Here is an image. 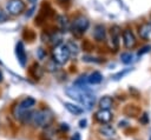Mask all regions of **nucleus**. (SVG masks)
Returning <instances> with one entry per match:
<instances>
[{
	"label": "nucleus",
	"instance_id": "1",
	"mask_svg": "<svg viewBox=\"0 0 151 140\" xmlns=\"http://www.w3.org/2000/svg\"><path fill=\"white\" fill-rule=\"evenodd\" d=\"M53 120L52 113L48 109H40L37 112H33L31 122L34 127H48Z\"/></svg>",
	"mask_w": 151,
	"mask_h": 140
},
{
	"label": "nucleus",
	"instance_id": "2",
	"mask_svg": "<svg viewBox=\"0 0 151 140\" xmlns=\"http://www.w3.org/2000/svg\"><path fill=\"white\" fill-rule=\"evenodd\" d=\"M71 54H70V51L67 48L66 45L64 44H60L59 46L54 47L53 48V52H52V60L55 61V64L58 65H64L68 61Z\"/></svg>",
	"mask_w": 151,
	"mask_h": 140
},
{
	"label": "nucleus",
	"instance_id": "3",
	"mask_svg": "<svg viewBox=\"0 0 151 140\" xmlns=\"http://www.w3.org/2000/svg\"><path fill=\"white\" fill-rule=\"evenodd\" d=\"M88 26H90L88 19L86 16H84V15H79V16H77L73 20L72 26H71V29H72L73 34L79 38V36H81V34H84L86 32V29L88 28Z\"/></svg>",
	"mask_w": 151,
	"mask_h": 140
},
{
	"label": "nucleus",
	"instance_id": "4",
	"mask_svg": "<svg viewBox=\"0 0 151 140\" xmlns=\"http://www.w3.org/2000/svg\"><path fill=\"white\" fill-rule=\"evenodd\" d=\"M34 105H35V99L32 98V96H27V98L22 99L18 105H15V106L13 107L12 113H13V115H14L17 119H19L20 115H21L24 112L29 111Z\"/></svg>",
	"mask_w": 151,
	"mask_h": 140
},
{
	"label": "nucleus",
	"instance_id": "5",
	"mask_svg": "<svg viewBox=\"0 0 151 140\" xmlns=\"http://www.w3.org/2000/svg\"><path fill=\"white\" fill-rule=\"evenodd\" d=\"M78 102L84 107V109H91L94 106L96 96L93 94H91L87 89H81V93H80Z\"/></svg>",
	"mask_w": 151,
	"mask_h": 140
},
{
	"label": "nucleus",
	"instance_id": "6",
	"mask_svg": "<svg viewBox=\"0 0 151 140\" xmlns=\"http://www.w3.org/2000/svg\"><path fill=\"white\" fill-rule=\"evenodd\" d=\"M6 11L11 15H19L25 11V2L22 0H8Z\"/></svg>",
	"mask_w": 151,
	"mask_h": 140
},
{
	"label": "nucleus",
	"instance_id": "7",
	"mask_svg": "<svg viewBox=\"0 0 151 140\" xmlns=\"http://www.w3.org/2000/svg\"><path fill=\"white\" fill-rule=\"evenodd\" d=\"M94 119H96L99 124L105 125V124H109V122L113 119V115H112V113L110 112V109H99V111L96 112Z\"/></svg>",
	"mask_w": 151,
	"mask_h": 140
},
{
	"label": "nucleus",
	"instance_id": "8",
	"mask_svg": "<svg viewBox=\"0 0 151 140\" xmlns=\"http://www.w3.org/2000/svg\"><path fill=\"white\" fill-rule=\"evenodd\" d=\"M123 41H124L125 47H127V48L134 47V45H136L137 41H136V38H134V35H133V33H132L131 29L126 28V29L123 31Z\"/></svg>",
	"mask_w": 151,
	"mask_h": 140
},
{
	"label": "nucleus",
	"instance_id": "9",
	"mask_svg": "<svg viewBox=\"0 0 151 140\" xmlns=\"http://www.w3.org/2000/svg\"><path fill=\"white\" fill-rule=\"evenodd\" d=\"M110 33H111V44H112V47L114 51L118 49V46H119V38H120V28L119 26L114 25L111 27L110 29Z\"/></svg>",
	"mask_w": 151,
	"mask_h": 140
},
{
	"label": "nucleus",
	"instance_id": "10",
	"mask_svg": "<svg viewBox=\"0 0 151 140\" xmlns=\"http://www.w3.org/2000/svg\"><path fill=\"white\" fill-rule=\"evenodd\" d=\"M15 54H17V58H18V61L19 64L24 67L26 65V60H27V56H26V52H25V47H24V44L21 41H19L15 46Z\"/></svg>",
	"mask_w": 151,
	"mask_h": 140
},
{
	"label": "nucleus",
	"instance_id": "11",
	"mask_svg": "<svg viewBox=\"0 0 151 140\" xmlns=\"http://www.w3.org/2000/svg\"><path fill=\"white\" fill-rule=\"evenodd\" d=\"M28 72H29L31 76H32L33 79H35V80H39V79L42 76V74H44L42 67H41L39 64H37V62H33V64L29 66Z\"/></svg>",
	"mask_w": 151,
	"mask_h": 140
},
{
	"label": "nucleus",
	"instance_id": "12",
	"mask_svg": "<svg viewBox=\"0 0 151 140\" xmlns=\"http://www.w3.org/2000/svg\"><path fill=\"white\" fill-rule=\"evenodd\" d=\"M98 133L101 136L107 138V139H111V138H114L116 136V129L112 126H110V125H104V126L99 127Z\"/></svg>",
	"mask_w": 151,
	"mask_h": 140
},
{
	"label": "nucleus",
	"instance_id": "13",
	"mask_svg": "<svg viewBox=\"0 0 151 140\" xmlns=\"http://www.w3.org/2000/svg\"><path fill=\"white\" fill-rule=\"evenodd\" d=\"M138 33H139V36L142 39H145V40H151V25L145 22L143 24L139 29H138Z\"/></svg>",
	"mask_w": 151,
	"mask_h": 140
},
{
	"label": "nucleus",
	"instance_id": "14",
	"mask_svg": "<svg viewBox=\"0 0 151 140\" xmlns=\"http://www.w3.org/2000/svg\"><path fill=\"white\" fill-rule=\"evenodd\" d=\"M93 38L97 41H104L106 38V31L103 25H97L93 31Z\"/></svg>",
	"mask_w": 151,
	"mask_h": 140
},
{
	"label": "nucleus",
	"instance_id": "15",
	"mask_svg": "<svg viewBox=\"0 0 151 140\" xmlns=\"http://www.w3.org/2000/svg\"><path fill=\"white\" fill-rule=\"evenodd\" d=\"M64 106H65V108H66L71 114H73V115H80V114H83V112H84V108H81V107L78 106V105L71 104V102H65Z\"/></svg>",
	"mask_w": 151,
	"mask_h": 140
},
{
	"label": "nucleus",
	"instance_id": "16",
	"mask_svg": "<svg viewBox=\"0 0 151 140\" xmlns=\"http://www.w3.org/2000/svg\"><path fill=\"white\" fill-rule=\"evenodd\" d=\"M112 106H113V99L111 96H109V95H105L99 100L100 109H110Z\"/></svg>",
	"mask_w": 151,
	"mask_h": 140
},
{
	"label": "nucleus",
	"instance_id": "17",
	"mask_svg": "<svg viewBox=\"0 0 151 140\" xmlns=\"http://www.w3.org/2000/svg\"><path fill=\"white\" fill-rule=\"evenodd\" d=\"M101 80H103V75H101L100 72H98V71H94L93 73H91V74L87 76V82H88V84H92V85L99 84V82H101Z\"/></svg>",
	"mask_w": 151,
	"mask_h": 140
},
{
	"label": "nucleus",
	"instance_id": "18",
	"mask_svg": "<svg viewBox=\"0 0 151 140\" xmlns=\"http://www.w3.org/2000/svg\"><path fill=\"white\" fill-rule=\"evenodd\" d=\"M32 115H33V112H31V111L24 112V113L20 115L19 120H20V122H21V124L27 125L28 122H31V120H32Z\"/></svg>",
	"mask_w": 151,
	"mask_h": 140
},
{
	"label": "nucleus",
	"instance_id": "19",
	"mask_svg": "<svg viewBox=\"0 0 151 140\" xmlns=\"http://www.w3.org/2000/svg\"><path fill=\"white\" fill-rule=\"evenodd\" d=\"M57 20H58V26H59V28H60L61 31H65V29L67 28V26H68L67 18L64 16V15H59V16L57 18Z\"/></svg>",
	"mask_w": 151,
	"mask_h": 140
},
{
	"label": "nucleus",
	"instance_id": "20",
	"mask_svg": "<svg viewBox=\"0 0 151 140\" xmlns=\"http://www.w3.org/2000/svg\"><path fill=\"white\" fill-rule=\"evenodd\" d=\"M22 36H24L25 39H27L29 42H32V41L34 40V38H35V34H34V32H33L32 29L26 28V29L24 31V33H22Z\"/></svg>",
	"mask_w": 151,
	"mask_h": 140
},
{
	"label": "nucleus",
	"instance_id": "21",
	"mask_svg": "<svg viewBox=\"0 0 151 140\" xmlns=\"http://www.w3.org/2000/svg\"><path fill=\"white\" fill-rule=\"evenodd\" d=\"M45 68H46V71H48V72H55V71L58 69V64H55V61L51 59V60L47 61Z\"/></svg>",
	"mask_w": 151,
	"mask_h": 140
},
{
	"label": "nucleus",
	"instance_id": "22",
	"mask_svg": "<svg viewBox=\"0 0 151 140\" xmlns=\"http://www.w3.org/2000/svg\"><path fill=\"white\" fill-rule=\"evenodd\" d=\"M66 46H67V48H68V51H70V54H77L78 53V46L73 42V41H68V42H66L65 44Z\"/></svg>",
	"mask_w": 151,
	"mask_h": 140
},
{
	"label": "nucleus",
	"instance_id": "23",
	"mask_svg": "<svg viewBox=\"0 0 151 140\" xmlns=\"http://www.w3.org/2000/svg\"><path fill=\"white\" fill-rule=\"evenodd\" d=\"M120 60H122V62L123 64H130L131 61H132V54L131 53H129V52H125V53H122V55H120Z\"/></svg>",
	"mask_w": 151,
	"mask_h": 140
},
{
	"label": "nucleus",
	"instance_id": "24",
	"mask_svg": "<svg viewBox=\"0 0 151 140\" xmlns=\"http://www.w3.org/2000/svg\"><path fill=\"white\" fill-rule=\"evenodd\" d=\"M130 71H131V68H127V69H124V71H122V72L114 74V75H113V80H119L120 78H123V76H124L126 73H129Z\"/></svg>",
	"mask_w": 151,
	"mask_h": 140
},
{
	"label": "nucleus",
	"instance_id": "25",
	"mask_svg": "<svg viewBox=\"0 0 151 140\" xmlns=\"http://www.w3.org/2000/svg\"><path fill=\"white\" fill-rule=\"evenodd\" d=\"M37 56H38V59H40V60H44L45 58H46V52H45V49L44 48H38L37 49Z\"/></svg>",
	"mask_w": 151,
	"mask_h": 140
},
{
	"label": "nucleus",
	"instance_id": "26",
	"mask_svg": "<svg viewBox=\"0 0 151 140\" xmlns=\"http://www.w3.org/2000/svg\"><path fill=\"white\" fill-rule=\"evenodd\" d=\"M83 48H84L85 51H91V49H92L91 42H90L88 40H84V42H83Z\"/></svg>",
	"mask_w": 151,
	"mask_h": 140
},
{
	"label": "nucleus",
	"instance_id": "27",
	"mask_svg": "<svg viewBox=\"0 0 151 140\" xmlns=\"http://www.w3.org/2000/svg\"><path fill=\"white\" fill-rule=\"evenodd\" d=\"M150 49H151V46H145V47H143V48H142V49H140V51L138 52V55L140 56V55H143L144 53H146V52H149Z\"/></svg>",
	"mask_w": 151,
	"mask_h": 140
},
{
	"label": "nucleus",
	"instance_id": "28",
	"mask_svg": "<svg viewBox=\"0 0 151 140\" xmlns=\"http://www.w3.org/2000/svg\"><path fill=\"white\" fill-rule=\"evenodd\" d=\"M86 124H87L86 119H81V120L79 121V127H80V128H85V127H86Z\"/></svg>",
	"mask_w": 151,
	"mask_h": 140
},
{
	"label": "nucleus",
	"instance_id": "29",
	"mask_svg": "<svg viewBox=\"0 0 151 140\" xmlns=\"http://www.w3.org/2000/svg\"><path fill=\"white\" fill-rule=\"evenodd\" d=\"M60 128H61L63 132H67V131L70 129V127H68L67 124H60Z\"/></svg>",
	"mask_w": 151,
	"mask_h": 140
},
{
	"label": "nucleus",
	"instance_id": "30",
	"mask_svg": "<svg viewBox=\"0 0 151 140\" xmlns=\"http://www.w3.org/2000/svg\"><path fill=\"white\" fill-rule=\"evenodd\" d=\"M71 140H81L80 134H79V133H74V134L72 135V139H71Z\"/></svg>",
	"mask_w": 151,
	"mask_h": 140
},
{
	"label": "nucleus",
	"instance_id": "31",
	"mask_svg": "<svg viewBox=\"0 0 151 140\" xmlns=\"http://www.w3.org/2000/svg\"><path fill=\"white\" fill-rule=\"evenodd\" d=\"M5 20H6V15L2 12H0V22H4Z\"/></svg>",
	"mask_w": 151,
	"mask_h": 140
},
{
	"label": "nucleus",
	"instance_id": "32",
	"mask_svg": "<svg viewBox=\"0 0 151 140\" xmlns=\"http://www.w3.org/2000/svg\"><path fill=\"white\" fill-rule=\"evenodd\" d=\"M32 12H33V8H31V9L28 11V13H26V16H29V15L32 14Z\"/></svg>",
	"mask_w": 151,
	"mask_h": 140
},
{
	"label": "nucleus",
	"instance_id": "33",
	"mask_svg": "<svg viewBox=\"0 0 151 140\" xmlns=\"http://www.w3.org/2000/svg\"><path fill=\"white\" fill-rule=\"evenodd\" d=\"M2 80H4V76H2V73H1V72H0V82H1V81H2Z\"/></svg>",
	"mask_w": 151,
	"mask_h": 140
},
{
	"label": "nucleus",
	"instance_id": "34",
	"mask_svg": "<svg viewBox=\"0 0 151 140\" xmlns=\"http://www.w3.org/2000/svg\"><path fill=\"white\" fill-rule=\"evenodd\" d=\"M27 1H28V2H31V4H34L37 0H27Z\"/></svg>",
	"mask_w": 151,
	"mask_h": 140
},
{
	"label": "nucleus",
	"instance_id": "35",
	"mask_svg": "<svg viewBox=\"0 0 151 140\" xmlns=\"http://www.w3.org/2000/svg\"><path fill=\"white\" fill-rule=\"evenodd\" d=\"M60 1H68V0H60Z\"/></svg>",
	"mask_w": 151,
	"mask_h": 140
},
{
	"label": "nucleus",
	"instance_id": "36",
	"mask_svg": "<svg viewBox=\"0 0 151 140\" xmlns=\"http://www.w3.org/2000/svg\"><path fill=\"white\" fill-rule=\"evenodd\" d=\"M150 25H151V20H150Z\"/></svg>",
	"mask_w": 151,
	"mask_h": 140
},
{
	"label": "nucleus",
	"instance_id": "37",
	"mask_svg": "<svg viewBox=\"0 0 151 140\" xmlns=\"http://www.w3.org/2000/svg\"><path fill=\"white\" fill-rule=\"evenodd\" d=\"M0 64H1V61H0Z\"/></svg>",
	"mask_w": 151,
	"mask_h": 140
},
{
	"label": "nucleus",
	"instance_id": "38",
	"mask_svg": "<svg viewBox=\"0 0 151 140\" xmlns=\"http://www.w3.org/2000/svg\"><path fill=\"white\" fill-rule=\"evenodd\" d=\"M150 140H151V138H150Z\"/></svg>",
	"mask_w": 151,
	"mask_h": 140
}]
</instances>
